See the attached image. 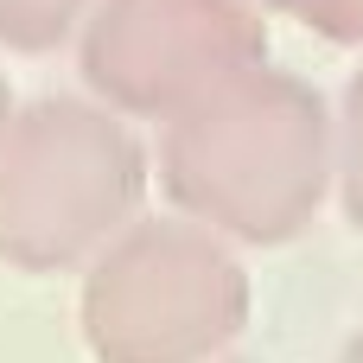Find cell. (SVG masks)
I'll return each mask as SVG.
<instances>
[{
	"mask_svg": "<svg viewBox=\"0 0 363 363\" xmlns=\"http://www.w3.org/2000/svg\"><path fill=\"white\" fill-rule=\"evenodd\" d=\"M338 172V134L319 102L287 70L249 64L211 96L166 115L160 185L166 198L236 242H287L313 223Z\"/></svg>",
	"mask_w": 363,
	"mask_h": 363,
	"instance_id": "cell-1",
	"label": "cell"
},
{
	"mask_svg": "<svg viewBox=\"0 0 363 363\" xmlns=\"http://www.w3.org/2000/svg\"><path fill=\"white\" fill-rule=\"evenodd\" d=\"M262 57L268 26L255 0H96L83 19V83L147 121L179 115Z\"/></svg>",
	"mask_w": 363,
	"mask_h": 363,
	"instance_id": "cell-4",
	"label": "cell"
},
{
	"mask_svg": "<svg viewBox=\"0 0 363 363\" xmlns=\"http://www.w3.org/2000/svg\"><path fill=\"white\" fill-rule=\"evenodd\" d=\"M77 319L96 363H211L249 319V274L191 217L128 223L89 255Z\"/></svg>",
	"mask_w": 363,
	"mask_h": 363,
	"instance_id": "cell-3",
	"label": "cell"
},
{
	"mask_svg": "<svg viewBox=\"0 0 363 363\" xmlns=\"http://www.w3.org/2000/svg\"><path fill=\"white\" fill-rule=\"evenodd\" d=\"M338 363H363V332L351 338V345H345V357H338Z\"/></svg>",
	"mask_w": 363,
	"mask_h": 363,
	"instance_id": "cell-8",
	"label": "cell"
},
{
	"mask_svg": "<svg viewBox=\"0 0 363 363\" xmlns=\"http://www.w3.org/2000/svg\"><path fill=\"white\" fill-rule=\"evenodd\" d=\"M6 121H13V115H6V83H0V134H6Z\"/></svg>",
	"mask_w": 363,
	"mask_h": 363,
	"instance_id": "cell-9",
	"label": "cell"
},
{
	"mask_svg": "<svg viewBox=\"0 0 363 363\" xmlns=\"http://www.w3.org/2000/svg\"><path fill=\"white\" fill-rule=\"evenodd\" d=\"M147 191V153L121 108L32 102L0 134V262L64 274L108 249Z\"/></svg>",
	"mask_w": 363,
	"mask_h": 363,
	"instance_id": "cell-2",
	"label": "cell"
},
{
	"mask_svg": "<svg viewBox=\"0 0 363 363\" xmlns=\"http://www.w3.org/2000/svg\"><path fill=\"white\" fill-rule=\"evenodd\" d=\"M262 6H281V13H294L300 26L338 38V45H357L363 38V0H262Z\"/></svg>",
	"mask_w": 363,
	"mask_h": 363,
	"instance_id": "cell-7",
	"label": "cell"
},
{
	"mask_svg": "<svg viewBox=\"0 0 363 363\" xmlns=\"http://www.w3.org/2000/svg\"><path fill=\"white\" fill-rule=\"evenodd\" d=\"M338 191H345V217L363 230V70L345 89V121H338Z\"/></svg>",
	"mask_w": 363,
	"mask_h": 363,
	"instance_id": "cell-6",
	"label": "cell"
},
{
	"mask_svg": "<svg viewBox=\"0 0 363 363\" xmlns=\"http://www.w3.org/2000/svg\"><path fill=\"white\" fill-rule=\"evenodd\" d=\"M89 19V0H0V45L6 51H51L57 38Z\"/></svg>",
	"mask_w": 363,
	"mask_h": 363,
	"instance_id": "cell-5",
	"label": "cell"
}]
</instances>
